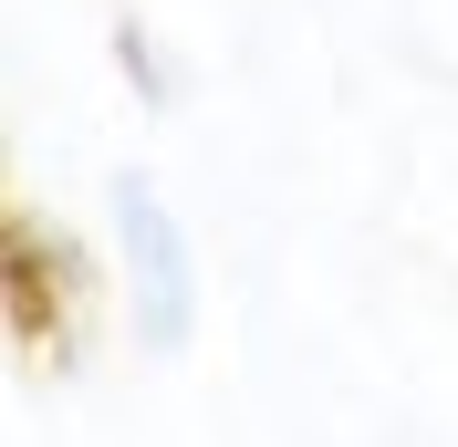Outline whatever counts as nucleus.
<instances>
[{
	"mask_svg": "<svg viewBox=\"0 0 458 447\" xmlns=\"http://www.w3.org/2000/svg\"><path fill=\"white\" fill-rule=\"evenodd\" d=\"M114 63H125V84H136V105H167L177 94V73L157 53H146V21H114Z\"/></svg>",
	"mask_w": 458,
	"mask_h": 447,
	"instance_id": "3",
	"label": "nucleus"
},
{
	"mask_svg": "<svg viewBox=\"0 0 458 447\" xmlns=\"http://www.w3.org/2000/svg\"><path fill=\"white\" fill-rule=\"evenodd\" d=\"M105 219H114V271H125V312H136L146 354H188L199 343V250H188L177 208L157 198V177L114 167Z\"/></svg>",
	"mask_w": 458,
	"mask_h": 447,
	"instance_id": "1",
	"label": "nucleus"
},
{
	"mask_svg": "<svg viewBox=\"0 0 458 447\" xmlns=\"http://www.w3.org/2000/svg\"><path fill=\"white\" fill-rule=\"evenodd\" d=\"M0 260H11V333L21 343H53L63 312H84V250L42 219H11L0 229Z\"/></svg>",
	"mask_w": 458,
	"mask_h": 447,
	"instance_id": "2",
	"label": "nucleus"
}]
</instances>
